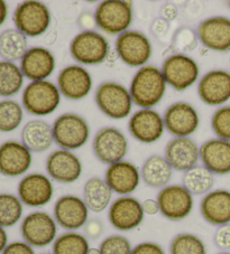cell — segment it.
Instances as JSON below:
<instances>
[{
	"label": "cell",
	"mask_w": 230,
	"mask_h": 254,
	"mask_svg": "<svg viewBox=\"0 0 230 254\" xmlns=\"http://www.w3.org/2000/svg\"><path fill=\"white\" fill-rule=\"evenodd\" d=\"M24 207L19 197L12 194H0V226L11 227L23 216Z\"/></svg>",
	"instance_id": "e575fe53"
},
{
	"label": "cell",
	"mask_w": 230,
	"mask_h": 254,
	"mask_svg": "<svg viewBox=\"0 0 230 254\" xmlns=\"http://www.w3.org/2000/svg\"><path fill=\"white\" fill-rule=\"evenodd\" d=\"M97 26L108 35L127 32L134 20L132 3L127 0H106L96 8Z\"/></svg>",
	"instance_id": "8992f818"
},
{
	"label": "cell",
	"mask_w": 230,
	"mask_h": 254,
	"mask_svg": "<svg viewBox=\"0 0 230 254\" xmlns=\"http://www.w3.org/2000/svg\"><path fill=\"white\" fill-rule=\"evenodd\" d=\"M214 242L221 251H230V224L219 226L217 229Z\"/></svg>",
	"instance_id": "60d3db41"
},
{
	"label": "cell",
	"mask_w": 230,
	"mask_h": 254,
	"mask_svg": "<svg viewBox=\"0 0 230 254\" xmlns=\"http://www.w3.org/2000/svg\"><path fill=\"white\" fill-rule=\"evenodd\" d=\"M24 119V109L14 100L0 101V131L12 132L19 128Z\"/></svg>",
	"instance_id": "d590c367"
},
{
	"label": "cell",
	"mask_w": 230,
	"mask_h": 254,
	"mask_svg": "<svg viewBox=\"0 0 230 254\" xmlns=\"http://www.w3.org/2000/svg\"><path fill=\"white\" fill-rule=\"evenodd\" d=\"M16 29L26 37H38L46 34L52 23L51 10L45 3L28 0L19 3L12 15Z\"/></svg>",
	"instance_id": "52a82bcc"
},
{
	"label": "cell",
	"mask_w": 230,
	"mask_h": 254,
	"mask_svg": "<svg viewBox=\"0 0 230 254\" xmlns=\"http://www.w3.org/2000/svg\"><path fill=\"white\" fill-rule=\"evenodd\" d=\"M164 157L173 170L187 173L201 160L200 147L190 137H175L166 143Z\"/></svg>",
	"instance_id": "ffe728a7"
},
{
	"label": "cell",
	"mask_w": 230,
	"mask_h": 254,
	"mask_svg": "<svg viewBox=\"0 0 230 254\" xmlns=\"http://www.w3.org/2000/svg\"><path fill=\"white\" fill-rule=\"evenodd\" d=\"M85 232L88 239L97 240L104 233V224L99 220L92 218L87 222L85 225Z\"/></svg>",
	"instance_id": "ee69618b"
},
{
	"label": "cell",
	"mask_w": 230,
	"mask_h": 254,
	"mask_svg": "<svg viewBox=\"0 0 230 254\" xmlns=\"http://www.w3.org/2000/svg\"><path fill=\"white\" fill-rule=\"evenodd\" d=\"M116 53L122 63L130 67H143L153 55V46L145 34L127 30L117 37Z\"/></svg>",
	"instance_id": "9c48e42d"
},
{
	"label": "cell",
	"mask_w": 230,
	"mask_h": 254,
	"mask_svg": "<svg viewBox=\"0 0 230 254\" xmlns=\"http://www.w3.org/2000/svg\"><path fill=\"white\" fill-rule=\"evenodd\" d=\"M54 218L57 225L66 231H77L89 221V208L81 197L64 195L55 201Z\"/></svg>",
	"instance_id": "9a60e30c"
},
{
	"label": "cell",
	"mask_w": 230,
	"mask_h": 254,
	"mask_svg": "<svg viewBox=\"0 0 230 254\" xmlns=\"http://www.w3.org/2000/svg\"><path fill=\"white\" fill-rule=\"evenodd\" d=\"M131 137L141 143H154L160 140L165 131L164 119L153 109H139L128 121Z\"/></svg>",
	"instance_id": "4fadbf2b"
},
{
	"label": "cell",
	"mask_w": 230,
	"mask_h": 254,
	"mask_svg": "<svg viewBox=\"0 0 230 254\" xmlns=\"http://www.w3.org/2000/svg\"><path fill=\"white\" fill-rule=\"evenodd\" d=\"M198 94L207 106H224L230 100V73L225 69L206 73L199 81Z\"/></svg>",
	"instance_id": "d6986e66"
},
{
	"label": "cell",
	"mask_w": 230,
	"mask_h": 254,
	"mask_svg": "<svg viewBox=\"0 0 230 254\" xmlns=\"http://www.w3.org/2000/svg\"><path fill=\"white\" fill-rule=\"evenodd\" d=\"M88 254H100V250H99V248L98 249H97V248H90Z\"/></svg>",
	"instance_id": "f5cc1de1"
},
{
	"label": "cell",
	"mask_w": 230,
	"mask_h": 254,
	"mask_svg": "<svg viewBox=\"0 0 230 254\" xmlns=\"http://www.w3.org/2000/svg\"><path fill=\"white\" fill-rule=\"evenodd\" d=\"M94 81L90 72L80 64L69 65L61 69L57 76V87L64 98L79 101L87 98L92 91Z\"/></svg>",
	"instance_id": "2e32d148"
},
{
	"label": "cell",
	"mask_w": 230,
	"mask_h": 254,
	"mask_svg": "<svg viewBox=\"0 0 230 254\" xmlns=\"http://www.w3.org/2000/svg\"><path fill=\"white\" fill-rule=\"evenodd\" d=\"M217 254H230V252L229 251H221V252L217 253Z\"/></svg>",
	"instance_id": "db71d44e"
},
{
	"label": "cell",
	"mask_w": 230,
	"mask_h": 254,
	"mask_svg": "<svg viewBox=\"0 0 230 254\" xmlns=\"http://www.w3.org/2000/svg\"><path fill=\"white\" fill-rule=\"evenodd\" d=\"M54 142L61 149L73 151L89 141L90 126L85 118L68 112L59 116L53 124Z\"/></svg>",
	"instance_id": "7a4b0ae2"
},
{
	"label": "cell",
	"mask_w": 230,
	"mask_h": 254,
	"mask_svg": "<svg viewBox=\"0 0 230 254\" xmlns=\"http://www.w3.org/2000/svg\"><path fill=\"white\" fill-rule=\"evenodd\" d=\"M92 150L101 163L114 165L127 156L128 140L122 131L115 127H106L96 133L92 140Z\"/></svg>",
	"instance_id": "8fae6325"
},
{
	"label": "cell",
	"mask_w": 230,
	"mask_h": 254,
	"mask_svg": "<svg viewBox=\"0 0 230 254\" xmlns=\"http://www.w3.org/2000/svg\"><path fill=\"white\" fill-rule=\"evenodd\" d=\"M90 250L89 240L77 231H68L57 236L53 243V254H88Z\"/></svg>",
	"instance_id": "836d02e7"
},
{
	"label": "cell",
	"mask_w": 230,
	"mask_h": 254,
	"mask_svg": "<svg viewBox=\"0 0 230 254\" xmlns=\"http://www.w3.org/2000/svg\"><path fill=\"white\" fill-rule=\"evenodd\" d=\"M8 16V6L3 0H0V26L5 23Z\"/></svg>",
	"instance_id": "f907efd6"
},
{
	"label": "cell",
	"mask_w": 230,
	"mask_h": 254,
	"mask_svg": "<svg viewBox=\"0 0 230 254\" xmlns=\"http://www.w3.org/2000/svg\"><path fill=\"white\" fill-rule=\"evenodd\" d=\"M211 128L219 139L230 141V106H223L211 118Z\"/></svg>",
	"instance_id": "f35d334b"
},
{
	"label": "cell",
	"mask_w": 230,
	"mask_h": 254,
	"mask_svg": "<svg viewBox=\"0 0 230 254\" xmlns=\"http://www.w3.org/2000/svg\"><path fill=\"white\" fill-rule=\"evenodd\" d=\"M56 41V33L55 32H50L45 35V38H44V42H45L46 45H51V44H54Z\"/></svg>",
	"instance_id": "816d5d0a"
},
{
	"label": "cell",
	"mask_w": 230,
	"mask_h": 254,
	"mask_svg": "<svg viewBox=\"0 0 230 254\" xmlns=\"http://www.w3.org/2000/svg\"><path fill=\"white\" fill-rule=\"evenodd\" d=\"M169 29H170V24L162 18L155 19L152 23V26H150V30H152V33L155 35L157 38L164 37L165 35L169 33Z\"/></svg>",
	"instance_id": "bcb514c9"
},
{
	"label": "cell",
	"mask_w": 230,
	"mask_h": 254,
	"mask_svg": "<svg viewBox=\"0 0 230 254\" xmlns=\"http://www.w3.org/2000/svg\"><path fill=\"white\" fill-rule=\"evenodd\" d=\"M165 129L175 137H190L200 126L197 109L188 102H175L166 109L163 116Z\"/></svg>",
	"instance_id": "e0dca14e"
},
{
	"label": "cell",
	"mask_w": 230,
	"mask_h": 254,
	"mask_svg": "<svg viewBox=\"0 0 230 254\" xmlns=\"http://www.w3.org/2000/svg\"><path fill=\"white\" fill-rule=\"evenodd\" d=\"M160 213L170 221L179 222L191 214L194 205L193 195L183 185H167L157 194Z\"/></svg>",
	"instance_id": "7c38bea8"
},
{
	"label": "cell",
	"mask_w": 230,
	"mask_h": 254,
	"mask_svg": "<svg viewBox=\"0 0 230 254\" xmlns=\"http://www.w3.org/2000/svg\"><path fill=\"white\" fill-rule=\"evenodd\" d=\"M166 87L167 83L161 68L145 65L135 73L129 92L135 106L140 109H153L164 98Z\"/></svg>",
	"instance_id": "6da1fadb"
},
{
	"label": "cell",
	"mask_w": 230,
	"mask_h": 254,
	"mask_svg": "<svg viewBox=\"0 0 230 254\" xmlns=\"http://www.w3.org/2000/svg\"><path fill=\"white\" fill-rule=\"evenodd\" d=\"M46 172L53 181L62 184H72L82 175V163L72 151L57 149L48 155L46 159Z\"/></svg>",
	"instance_id": "44dd1931"
},
{
	"label": "cell",
	"mask_w": 230,
	"mask_h": 254,
	"mask_svg": "<svg viewBox=\"0 0 230 254\" xmlns=\"http://www.w3.org/2000/svg\"><path fill=\"white\" fill-rule=\"evenodd\" d=\"M28 50L27 37L16 28L6 29L0 34V58L3 61L12 63L21 61Z\"/></svg>",
	"instance_id": "4dcf8cb0"
},
{
	"label": "cell",
	"mask_w": 230,
	"mask_h": 254,
	"mask_svg": "<svg viewBox=\"0 0 230 254\" xmlns=\"http://www.w3.org/2000/svg\"><path fill=\"white\" fill-rule=\"evenodd\" d=\"M32 163V151L23 142L9 140L0 146V174L3 176H21L28 172Z\"/></svg>",
	"instance_id": "603a6c76"
},
{
	"label": "cell",
	"mask_w": 230,
	"mask_h": 254,
	"mask_svg": "<svg viewBox=\"0 0 230 254\" xmlns=\"http://www.w3.org/2000/svg\"><path fill=\"white\" fill-rule=\"evenodd\" d=\"M200 158L203 166L214 175H229L230 141L219 138L207 140L200 147Z\"/></svg>",
	"instance_id": "4316f807"
},
{
	"label": "cell",
	"mask_w": 230,
	"mask_h": 254,
	"mask_svg": "<svg viewBox=\"0 0 230 254\" xmlns=\"http://www.w3.org/2000/svg\"><path fill=\"white\" fill-rule=\"evenodd\" d=\"M229 6H230V1H229Z\"/></svg>",
	"instance_id": "9f6ffc18"
},
{
	"label": "cell",
	"mask_w": 230,
	"mask_h": 254,
	"mask_svg": "<svg viewBox=\"0 0 230 254\" xmlns=\"http://www.w3.org/2000/svg\"><path fill=\"white\" fill-rule=\"evenodd\" d=\"M97 107L106 117L122 120L129 117L132 110V99L129 90L117 82H104L96 91Z\"/></svg>",
	"instance_id": "5b68a950"
},
{
	"label": "cell",
	"mask_w": 230,
	"mask_h": 254,
	"mask_svg": "<svg viewBox=\"0 0 230 254\" xmlns=\"http://www.w3.org/2000/svg\"><path fill=\"white\" fill-rule=\"evenodd\" d=\"M179 16V9L178 7L173 3H165L161 9V18L166 20L167 23L173 21Z\"/></svg>",
	"instance_id": "7dc6e473"
},
{
	"label": "cell",
	"mask_w": 230,
	"mask_h": 254,
	"mask_svg": "<svg viewBox=\"0 0 230 254\" xmlns=\"http://www.w3.org/2000/svg\"><path fill=\"white\" fill-rule=\"evenodd\" d=\"M182 185L192 195L201 196L210 192L215 185V175L205 166L198 165L196 167L184 173Z\"/></svg>",
	"instance_id": "1f68e13d"
},
{
	"label": "cell",
	"mask_w": 230,
	"mask_h": 254,
	"mask_svg": "<svg viewBox=\"0 0 230 254\" xmlns=\"http://www.w3.org/2000/svg\"><path fill=\"white\" fill-rule=\"evenodd\" d=\"M131 254H166L160 244L154 242H143L132 248Z\"/></svg>",
	"instance_id": "b9f144b4"
},
{
	"label": "cell",
	"mask_w": 230,
	"mask_h": 254,
	"mask_svg": "<svg viewBox=\"0 0 230 254\" xmlns=\"http://www.w3.org/2000/svg\"><path fill=\"white\" fill-rule=\"evenodd\" d=\"M143 204L132 196H120L109 207L110 224L120 232H129L144 222Z\"/></svg>",
	"instance_id": "5bb4252c"
},
{
	"label": "cell",
	"mask_w": 230,
	"mask_h": 254,
	"mask_svg": "<svg viewBox=\"0 0 230 254\" xmlns=\"http://www.w3.org/2000/svg\"><path fill=\"white\" fill-rule=\"evenodd\" d=\"M110 43L98 32H81L70 44V53L80 65H99L109 59Z\"/></svg>",
	"instance_id": "277c9868"
},
{
	"label": "cell",
	"mask_w": 230,
	"mask_h": 254,
	"mask_svg": "<svg viewBox=\"0 0 230 254\" xmlns=\"http://www.w3.org/2000/svg\"><path fill=\"white\" fill-rule=\"evenodd\" d=\"M79 26L82 28V32H92L97 27V21L95 14L89 11L82 12L78 19Z\"/></svg>",
	"instance_id": "f6af8a7d"
},
{
	"label": "cell",
	"mask_w": 230,
	"mask_h": 254,
	"mask_svg": "<svg viewBox=\"0 0 230 254\" xmlns=\"http://www.w3.org/2000/svg\"><path fill=\"white\" fill-rule=\"evenodd\" d=\"M170 254H207V247L199 236L181 233L172 240Z\"/></svg>",
	"instance_id": "8d00e7d4"
},
{
	"label": "cell",
	"mask_w": 230,
	"mask_h": 254,
	"mask_svg": "<svg viewBox=\"0 0 230 254\" xmlns=\"http://www.w3.org/2000/svg\"><path fill=\"white\" fill-rule=\"evenodd\" d=\"M24 74L16 63L0 61V96L10 98L19 93L24 85Z\"/></svg>",
	"instance_id": "d6a6232c"
},
{
	"label": "cell",
	"mask_w": 230,
	"mask_h": 254,
	"mask_svg": "<svg viewBox=\"0 0 230 254\" xmlns=\"http://www.w3.org/2000/svg\"><path fill=\"white\" fill-rule=\"evenodd\" d=\"M20 232L25 242L33 248H46L57 238V223L48 213L36 211L24 218Z\"/></svg>",
	"instance_id": "30bf717a"
},
{
	"label": "cell",
	"mask_w": 230,
	"mask_h": 254,
	"mask_svg": "<svg viewBox=\"0 0 230 254\" xmlns=\"http://www.w3.org/2000/svg\"><path fill=\"white\" fill-rule=\"evenodd\" d=\"M161 71L167 85L178 92H183L196 84L200 68L198 63L187 54H172L164 60Z\"/></svg>",
	"instance_id": "ba28073f"
},
{
	"label": "cell",
	"mask_w": 230,
	"mask_h": 254,
	"mask_svg": "<svg viewBox=\"0 0 230 254\" xmlns=\"http://www.w3.org/2000/svg\"><path fill=\"white\" fill-rule=\"evenodd\" d=\"M199 42L214 52L230 51V19L225 16H214L202 20L197 30Z\"/></svg>",
	"instance_id": "7402d4cb"
},
{
	"label": "cell",
	"mask_w": 230,
	"mask_h": 254,
	"mask_svg": "<svg viewBox=\"0 0 230 254\" xmlns=\"http://www.w3.org/2000/svg\"><path fill=\"white\" fill-rule=\"evenodd\" d=\"M21 142L32 152H44L54 143L53 126L45 120H30L21 130Z\"/></svg>",
	"instance_id": "83f0119b"
},
{
	"label": "cell",
	"mask_w": 230,
	"mask_h": 254,
	"mask_svg": "<svg viewBox=\"0 0 230 254\" xmlns=\"http://www.w3.org/2000/svg\"><path fill=\"white\" fill-rule=\"evenodd\" d=\"M114 191L104 178L92 177L83 187V200L94 213H101L112 203Z\"/></svg>",
	"instance_id": "f546056e"
},
{
	"label": "cell",
	"mask_w": 230,
	"mask_h": 254,
	"mask_svg": "<svg viewBox=\"0 0 230 254\" xmlns=\"http://www.w3.org/2000/svg\"><path fill=\"white\" fill-rule=\"evenodd\" d=\"M1 254H35V250L32 245L26 243L25 241L24 242L16 241V242L8 244Z\"/></svg>",
	"instance_id": "7bdbcfd3"
},
{
	"label": "cell",
	"mask_w": 230,
	"mask_h": 254,
	"mask_svg": "<svg viewBox=\"0 0 230 254\" xmlns=\"http://www.w3.org/2000/svg\"><path fill=\"white\" fill-rule=\"evenodd\" d=\"M140 170L130 161L121 160L110 165L106 170L105 181L112 190L120 196H129L139 186Z\"/></svg>",
	"instance_id": "d4e9b609"
},
{
	"label": "cell",
	"mask_w": 230,
	"mask_h": 254,
	"mask_svg": "<svg viewBox=\"0 0 230 254\" xmlns=\"http://www.w3.org/2000/svg\"><path fill=\"white\" fill-rule=\"evenodd\" d=\"M55 56L46 47H30L20 61V69L30 82L45 81L55 71Z\"/></svg>",
	"instance_id": "cb8c5ba5"
},
{
	"label": "cell",
	"mask_w": 230,
	"mask_h": 254,
	"mask_svg": "<svg viewBox=\"0 0 230 254\" xmlns=\"http://www.w3.org/2000/svg\"><path fill=\"white\" fill-rule=\"evenodd\" d=\"M8 245V235L6 230L2 226H0V253L5 251Z\"/></svg>",
	"instance_id": "681fc988"
},
{
	"label": "cell",
	"mask_w": 230,
	"mask_h": 254,
	"mask_svg": "<svg viewBox=\"0 0 230 254\" xmlns=\"http://www.w3.org/2000/svg\"><path fill=\"white\" fill-rule=\"evenodd\" d=\"M172 176H173V168L167 163L165 157L160 155H153L144 161L140 168V177L145 185L152 188H162L169 185Z\"/></svg>",
	"instance_id": "f1b7e54d"
},
{
	"label": "cell",
	"mask_w": 230,
	"mask_h": 254,
	"mask_svg": "<svg viewBox=\"0 0 230 254\" xmlns=\"http://www.w3.org/2000/svg\"><path fill=\"white\" fill-rule=\"evenodd\" d=\"M200 212L205 221L214 226L230 224V190H215L203 196Z\"/></svg>",
	"instance_id": "484cf974"
},
{
	"label": "cell",
	"mask_w": 230,
	"mask_h": 254,
	"mask_svg": "<svg viewBox=\"0 0 230 254\" xmlns=\"http://www.w3.org/2000/svg\"><path fill=\"white\" fill-rule=\"evenodd\" d=\"M18 197L29 207H43L54 196V185L46 175L34 173L26 175L18 184Z\"/></svg>",
	"instance_id": "ac0fdd59"
},
{
	"label": "cell",
	"mask_w": 230,
	"mask_h": 254,
	"mask_svg": "<svg viewBox=\"0 0 230 254\" xmlns=\"http://www.w3.org/2000/svg\"><path fill=\"white\" fill-rule=\"evenodd\" d=\"M199 45L198 34L191 27H181L176 30L171 50L174 54H187L196 50Z\"/></svg>",
	"instance_id": "74e56055"
},
{
	"label": "cell",
	"mask_w": 230,
	"mask_h": 254,
	"mask_svg": "<svg viewBox=\"0 0 230 254\" xmlns=\"http://www.w3.org/2000/svg\"><path fill=\"white\" fill-rule=\"evenodd\" d=\"M39 254H53L51 252H43V253H39Z\"/></svg>",
	"instance_id": "11a10c76"
},
{
	"label": "cell",
	"mask_w": 230,
	"mask_h": 254,
	"mask_svg": "<svg viewBox=\"0 0 230 254\" xmlns=\"http://www.w3.org/2000/svg\"><path fill=\"white\" fill-rule=\"evenodd\" d=\"M61 92L54 83L45 81L30 82L21 96L23 108L29 115L46 117L55 112L61 103Z\"/></svg>",
	"instance_id": "3957f363"
},
{
	"label": "cell",
	"mask_w": 230,
	"mask_h": 254,
	"mask_svg": "<svg viewBox=\"0 0 230 254\" xmlns=\"http://www.w3.org/2000/svg\"><path fill=\"white\" fill-rule=\"evenodd\" d=\"M100 254H131L132 247L126 236L114 234L100 243Z\"/></svg>",
	"instance_id": "ab89813d"
},
{
	"label": "cell",
	"mask_w": 230,
	"mask_h": 254,
	"mask_svg": "<svg viewBox=\"0 0 230 254\" xmlns=\"http://www.w3.org/2000/svg\"><path fill=\"white\" fill-rule=\"evenodd\" d=\"M143 209L144 213L147 214V215H156V214L160 213V205H158L157 199H145L143 203Z\"/></svg>",
	"instance_id": "c3c4849f"
}]
</instances>
